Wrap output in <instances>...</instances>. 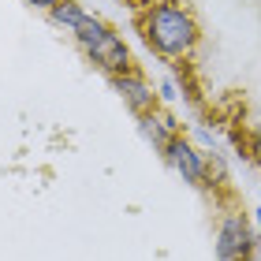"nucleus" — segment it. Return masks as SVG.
Here are the masks:
<instances>
[{
    "mask_svg": "<svg viewBox=\"0 0 261 261\" xmlns=\"http://www.w3.org/2000/svg\"><path fill=\"white\" fill-rule=\"evenodd\" d=\"M164 161H168L172 168L183 175V183H191V187H209V157H205V149H198L191 138L179 135V138L168 146Z\"/></svg>",
    "mask_w": 261,
    "mask_h": 261,
    "instance_id": "4",
    "label": "nucleus"
},
{
    "mask_svg": "<svg viewBox=\"0 0 261 261\" xmlns=\"http://www.w3.org/2000/svg\"><path fill=\"white\" fill-rule=\"evenodd\" d=\"M112 90L123 97V105L135 116H146L153 112V105H157V93H153V86L142 75H135V71H127V75H116L112 79Z\"/></svg>",
    "mask_w": 261,
    "mask_h": 261,
    "instance_id": "5",
    "label": "nucleus"
},
{
    "mask_svg": "<svg viewBox=\"0 0 261 261\" xmlns=\"http://www.w3.org/2000/svg\"><path fill=\"white\" fill-rule=\"evenodd\" d=\"M49 15H53V22H60L64 30H71V34H75V30L82 27V19L90 15V11H82V8L75 4V0H60V4H56V8L49 11Z\"/></svg>",
    "mask_w": 261,
    "mask_h": 261,
    "instance_id": "7",
    "label": "nucleus"
},
{
    "mask_svg": "<svg viewBox=\"0 0 261 261\" xmlns=\"http://www.w3.org/2000/svg\"><path fill=\"white\" fill-rule=\"evenodd\" d=\"M250 157H254V161L261 164V120H257V123L250 127Z\"/></svg>",
    "mask_w": 261,
    "mask_h": 261,
    "instance_id": "8",
    "label": "nucleus"
},
{
    "mask_svg": "<svg viewBox=\"0 0 261 261\" xmlns=\"http://www.w3.org/2000/svg\"><path fill=\"white\" fill-rule=\"evenodd\" d=\"M27 4H34V8H45V11H53L60 0H27Z\"/></svg>",
    "mask_w": 261,
    "mask_h": 261,
    "instance_id": "10",
    "label": "nucleus"
},
{
    "mask_svg": "<svg viewBox=\"0 0 261 261\" xmlns=\"http://www.w3.org/2000/svg\"><path fill=\"white\" fill-rule=\"evenodd\" d=\"M254 250H257V239H254L250 220L239 209H228L217 228V257L220 261H250Z\"/></svg>",
    "mask_w": 261,
    "mask_h": 261,
    "instance_id": "3",
    "label": "nucleus"
},
{
    "mask_svg": "<svg viewBox=\"0 0 261 261\" xmlns=\"http://www.w3.org/2000/svg\"><path fill=\"white\" fill-rule=\"evenodd\" d=\"M130 4H146V0H130Z\"/></svg>",
    "mask_w": 261,
    "mask_h": 261,
    "instance_id": "12",
    "label": "nucleus"
},
{
    "mask_svg": "<svg viewBox=\"0 0 261 261\" xmlns=\"http://www.w3.org/2000/svg\"><path fill=\"white\" fill-rule=\"evenodd\" d=\"M142 34L153 53L168 60H187L198 45V19L183 0H157L142 15Z\"/></svg>",
    "mask_w": 261,
    "mask_h": 261,
    "instance_id": "1",
    "label": "nucleus"
},
{
    "mask_svg": "<svg viewBox=\"0 0 261 261\" xmlns=\"http://www.w3.org/2000/svg\"><path fill=\"white\" fill-rule=\"evenodd\" d=\"M254 220H257V231H254V239H257V250H261V209H254Z\"/></svg>",
    "mask_w": 261,
    "mask_h": 261,
    "instance_id": "11",
    "label": "nucleus"
},
{
    "mask_svg": "<svg viewBox=\"0 0 261 261\" xmlns=\"http://www.w3.org/2000/svg\"><path fill=\"white\" fill-rule=\"evenodd\" d=\"M138 130H142V138L149 142L153 149L161 153H168V146L175 138H179V127L172 123V116H164V112H146V116H138Z\"/></svg>",
    "mask_w": 261,
    "mask_h": 261,
    "instance_id": "6",
    "label": "nucleus"
},
{
    "mask_svg": "<svg viewBox=\"0 0 261 261\" xmlns=\"http://www.w3.org/2000/svg\"><path fill=\"white\" fill-rule=\"evenodd\" d=\"M161 97H164V101H175V97H179V86H175V79H172V75H164V79H161Z\"/></svg>",
    "mask_w": 261,
    "mask_h": 261,
    "instance_id": "9",
    "label": "nucleus"
},
{
    "mask_svg": "<svg viewBox=\"0 0 261 261\" xmlns=\"http://www.w3.org/2000/svg\"><path fill=\"white\" fill-rule=\"evenodd\" d=\"M75 41L82 45V53H86L101 71H109L112 79L130 71V53H127V45H123V38H120V34H116L105 19L86 15V19H82V27L75 30Z\"/></svg>",
    "mask_w": 261,
    "mask_h": 261,
    "instance_id": "2",
    "label": "nucleus"
}]
</instances>
